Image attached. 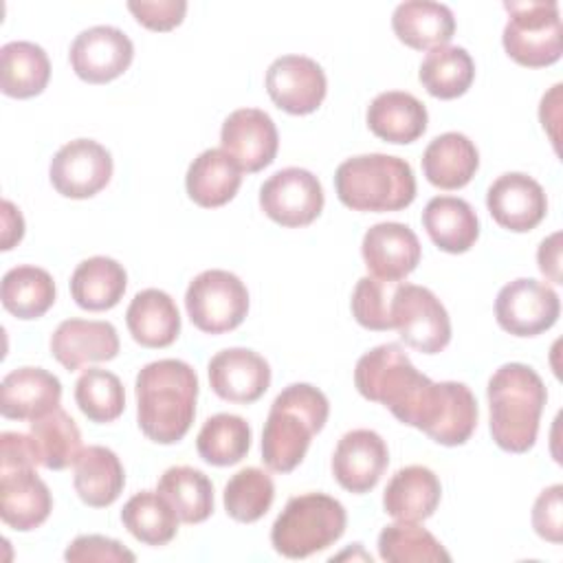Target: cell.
Returning <instances> with one entry per match:
<instances>
[{
  "label": "cell",
  "mask_w": 563,
  "mask_h": 563,
  "mask_svg": "<svg viewBox=\"0 0 563 563\" xmlns=\"http://www.w3.org/2000/svg\"><path fill=\"white\" fill-rule=\"evenodd\" d=\"M136 420L147 440L174 444L183 440L196 416L198 376L178 358L147 363L134 383Z\"/></svg>",
  "instance_id": "obj_1"
},
{
  "label": "cell",
  "mask_w": 563,
  "mask_h": 563,
  "mask_svg": "<svg viewBox=\"0 0 563 563\" xmlns=\"http://www.w3.org/2000/svg\"><path fill=\"white\" fill-rule=\"evenodd\" d=\"M486 396L495 444L508 453L530 451L548 400L541 376L526 363H506L490 376Z\"/></svg>",
  "instance_id": "obj_2"
},
{
  "label": "cell",
  "mask_w": 563,
  "mask_h": 563,
  "mask_svg": "<svg viewBox=\"0 0 563 563\" xmlns=\"http://www.w3.org/2000/svg\"><path fill=\"white\" fill-rule=\"evenodd\" d=\"M330 413V402L321 389L308 383H292L282 389L268 411L262 431V462L275 473L297 468L310 440L319 433Z\"/></svg>",
  "instance_id": "obj_3"
},
{
  "label": "cell",
  "mask_w": 563,
  "mask_h": 563,
  "mask_svg": "<svg viewBox=\"0 0 563 563\" xmlns=\"http://www.w3.org/2000/svg\"><path fill=\"white\" fill-rule=\"evenodd\" d=\"M334 189L347 209L400 211L416 198V176L400 156L361 154L336 167Z\"/></svg>",
  "instance_id": "obj_4"
},
{
  "label": "cell",
  "mask_w": 563,
  "mask_h": 563,
  "mask_svg": "<svg viewBox=\"0 0 563 563\" xmlns=\"http://www.w3.org/2000/svg\"><path fill=\"white\" fill-rule=\"evenodd\" d=\"M347 526L345 508L325 493L290 497L271 528V543L286 559H306L330 548Z\"/></svg>",
  "instance_id": "obj_5"
},
{
  "label": "cell",
  "mask_w": 563,
  "mask_h": 563,
  "mask_svg": "<svg viewBox=\"0 0 563 563\" xmlns=\"http://www.w3.org/2000/svg\"><path fill=\"white\" fill-rule=\"evenodd\" d=\"M429 383L431 378L420 374L396 343L372 347L358 358L354 369V385L358 394L387 407L402 424H407Z\"/></svg>",
  "instance_id": "obj_6"
},
{
  "label": "cell",
  "mask_w": 563,
  "mask_h": 563,
  "mask_svg": "<svg viewBox=\"0 0 563 563\" xmlns=\"http://www.w3.org/2000/svg\"><path fill=\"white\" fill-rule=\"evenodd\" d=\"M504 9L508 22L501 42L510 59L528 68L552 66L561 59L563 26L556 2H504Z\"/></svg>",
  "instance_id": "obj_7"
},
{
  "label": "cell",
  "mask_w": 563,
  "mask_h": 563,
  "mask_svg": "<svg viewBox=\"0 0 563 563\" xmlns=\"http://www.w3.org/2000/svg\"><path fill=\"white\" fill-rule=\"evenodd\" d=\"M185 308L200 332H231L246 319L249 290L238 275L222 268H209L189 282Z\"/></svg>",
  "instance_id": "obj_8"
},
{
  "label": "cell",
  "mask_w": 563,
  "mask_h": 563,
  "mask_svg": "<svg viewBox=\"0 0 563 563\" xmlns=\"http://www.w3.org/2000/svg\"><path fill=\"white\" fill-rule=\"evenodd\" d=\"M477 416V400L464 383L431 380L409 427L420 429L442 446H460L473 435Z\"/></svg>",
  "instance_id": "obj_9"
},
{
  "label": "cell",
  "mask_w": 563,
  "mask_h": 563,
  "mask_svg": "<svg viewBox=\"0 0 563 563\" xmlns=\"http://www.w3.org/2000/svg\"><path fill=\"white\" fill-rule=\"evenodd\" d=\"M391 321L400 339L422 352L438 354L451 341V319L442 301L424 286L400 282L391 299Z\"/></svg>",
  "instance_id": "obj_10"
},
{
  "label": "cell",
  "mask_w": 563,
  "mask_h": 563,
  "mask_svg": "<svg viewBox=\"0 0 563 563\" xmlns=\"http://www.w3.org/2000/svg\"><path fill=\"white\" fill-rule=\"evenodd\" d=\"M561 314L556 290L539 279L508 282L495 299V319L512 336H537L550 330Z\"/></svg>",
  "instance_id": "obj_11"
},
{
  "label": "cell",
  "mask_w": 563,
  "mask_h": 563,
  "mask_svg": "<svg viewBox=\"0 0 563 563\" xmlns=\"http://www.w3.org/2000/svg\"><path fill=\"white\" fill-rule=\"evenodd\" d=\"M260 207L282 227H308L323 209V187L312 172L286 167L264 180L260 187Z\"/></svg>",
  "instance_id": "obj_12"
},
{
  "label": "cell",
  "mask_w": 563,
  "mask_h": 563,
  "mask_svg": "<svg viewBox=\"0 0 563 563\" xmlns=\"http://www.w3.org/2000/svg\"><path fill=\"white\" fill-rule=\"evenodd\" d=\"M48 178L64 198H92L112 178V156L92 139L68 141L51 158Z\"/></svg>",
  "instance_id": "obj_13"
},
{
  "label": "cell",
  "mask_w": 563,
  "mask_h": 563,
  "mask_svg": "<svg viewBox=\"0 0 563 563\" xmlns=\"http://www.w3.org/2000/svg\"><path fill=\"white\" fill-rule=\"evenodd\" d=\"M68 55L79 79L88 84H108L130 68L134 44L121 29L99 24L81 31L73 40Z\"/></svg>",
  "instance_id": "obj_14"
},
{
  "label": "cell",
  "mask_w": 563,
  "mask_h": 563,
  "mask_svg": "<svg viewBox=\"0 0 563 563\" xmlns=\"http://www.w3.org/2000/svg\"><path fill=\"white\" fill-rule=\"evenodd\" d=\"M325 90V73L312 57L282 55L266 70V92L288 114L314 112L323 103Z\"/></svg>",
  "instance_id": "obj_15"
},
{
  "label": "cell",
  "mask_w": 563,
  "mask_h": 563,
  "mask_svg": "<svg viewBox=\"0 0 563 563\" xmlns=\"http://www.w3.org/2000/svg\"><path fill=\"white\" fill-rule=\"evenodd\" d=\"M220 143L242 172L255 174L275 161L279 134L273 119L264 110L240 108L224 119Z\"/></svg>",
  "instance_id": "obj_16"
},
{
  "label": "cell",
  "mask_w": 563,
  "mask_h": 563,
  "mask_svg": "<svg viewBox=\"0 0 563 563\" xmlns=\"http://www.w3.org/2000/svg\"><path fill=\"white\" fill-rule=\"evenodd\" d=\"M53 510V497L33 464L0 466V517L18 530L40 528Z\"/></svg>",
  "instance_id": "obj_17"
},
{
  "label": "cell",
  "mask_w": 563,
  "mask_h": 563,
  "mask_svg": "<svg viewBox=\"0 0 563 563\" xmlns=\"http://www.w3.org/2000/svg\"><path fill=\"white\" fill-rule=\"evenodd\" d=\"M389 464L385 440L372 429L347 431L334 449L332 475L341 488L354 495L369 493Z\"/></svg>",
  "instance_id": "obj_18"
},
{
  "label": "cell",
  "mask_w": 563,
  "mask_h": 563,
  "mask_svg": "<svg viewBox=\"0 0 563 563\" xmlns=\"http://www.w3.org/2000/svg\"><path fill=\"white\" fill-rule=\"evenodd\" d=\"M486 207L493 220L515 233L532 231L548 213L543 187L528 174H501L486 191Z\"/></svg>",
  "instance_id": "obj_19"
},
{
  "label": "cell",
  "mask_w": 563,
  "mask_h": 563,
  "mask_svg": "<svg viewBox=\"0 0 563 563\" xmlns=\"http://www.w3.org/2000/svg\"><path fill=\"white\" fill-rule=\"evenodd\" d=\"M209 385L216 396L238 405L260 400L271 387V365L264 356L246 347H227L211 356Z\"/></svg>",
  "instance_id": "obj_20"
},
{
  "label": "cell",
  "mask_w": 563,
  "mask_h": 563,
  "mask_svg": "<svg viewBox=\"0 0 563 563\" xmlns=\"http://www.w3.org/2000/svg\"><path fill=\"white\" fill-rule=\"evenodd\" d=\"M361 255L372 277L383 282H400L416 271L422 246L418 235L407 224L378 222L365 231Z\"/></svg>",
  "instance_id": "obj_21"
},
{
  "label": "cell",
  "mask_w": 563,
  "mask_h": 563,
  "mask_svg": "<svg viewBox=\"0 0 563 563\" xmlns=\"http://www.w3.org/2000/svg\"><path fill=\"white\" fill-rule=\"evenodd\" d=\"M51 354L68 372L112 361L119 354L117 328L110 321L66 319L51 334Z\"/></svg>",
  "instance_id": "obj_22"
},
{
  "label": "cell",
  "mask_w": 563,
  "mask_h": 563,
  "mask_svg": "<svg viewBox=\"0 0 563 563\" xmlns=\"http://www.w3.org/2000/svg\"><path fill=\"white\" fill-rule=\"evenodd\" d=\"M62 383L42 367H18L2 378L0 413L9 420H37L57 409Z\"/></svg>",
  "instance_id": "obj_23"
},
{
  "label": "cell",
  "mask_w": 563,
  "mask_h": 563,
  "mask_svg": "<svg viewBox=\"0 0 563 563\" xmlns=\"http://www.w3.org/2000/svg\"><path fill=\"white\" fill-rule=\"evenodd\" d=\"M442 497L438 475L420 464L405 466L391 475L383 493V508L396 521H424L429 519Z\"/></svg>",
  "instance_id": "obj_24"
},
{
  "label": "cell",
  "mask_w": 563,
  "mask_h": 563,
  "mask_svg": "<svg viewBox=\"0 0 563 563\" xmlns=\"http://www.w3.org/2000/svg\"><path fill=\"white\" fill-rule=\"evenodd\" d=\"M427 123V108L411 92L387 90L376 95L367 106V128L387 143H413L424 134Z\"/></svg>",
  "instance_id": "obj_25"
},
{
  "label": "cell",
  "mask_w": 563,
  "mask_h": 563,
  "mask_svg": "<svg viewBox=\"0 0 563 563\" xmlns=\"http://www.w3.org/2000/svg\"><path fill=\"white\" fill-rule=\"evenodd\" d=\"M477 167L479 152L462 132H444L422 152V174L438 189H460L468 185Z\"/></svg>",
  "instance_id": "obj_26"
},
{
  "label": "cell",
  "mask_w": 563,
  "mask_h": 563,
  "mask_svg": "<svg viewBox=\"0 0 563 563\" xmlns=\"http://www.w3.org/2000/svg\"><path fill=\"white\" fill-rule=\"evenodd\" d=\"M242 185L240 165L220 147L200 152L185 176L187 196L205 209H216L233 200Z\"/></svg>",
  "instance_id": "obj_27"
},
{
  "label": "cell",
  "mask_w": 563,
  "mask_h": 563,
  "mask_svg": "<svg viewBox=\"0 0 563 563\" xmlns=\"http://www.w3.org/2000/svg\"><path fill=\"white\" fill-rule=\"evenodd\" d=\"M396 37L416 51L446 46L455 33V18L446 4L431 0L400 2L391 15Z\"/></svg>",
  "instance_id": "obj_28"
},
{
  "label": "cell",
  "mask_w": 563,
  "mask_h": 563,
  "mask_svg": "<svg viewBox=\"0 0 563 563\" xmlns=\"http://www.w3.org/2000/svg\"><path fill=\"white\" fill-rule=\"evenodd\" d=\"M125 323L132 339L143 347H167L180 334L176 301L158 288H145L134 295L125 310Z\"/></svg>",
  "instance_id": "obj_29"
},
{
  "label": "cell",
  "mask_w": 563,
  "mask_h": 563,
  "mask_svg": "<svg viewBox=\"0 0 563 563\" xmlns=\"http://www.w3.org/2000/svg\"><path fill=\"white\" fill-rule=\"evenodd\" d=\"M422 224L431 242L444 253H466L479 238L475 209L455 196H435L422 211Z\"/></svg>",
  "instance_id": "obj_30"
},
{
  "label": "cell",
  "mask_w": 563,
  "mask_h": 563,
  "mask_svg": "<svg viewBox=\"0 0 563 563\" xmlns=\"http://www.w3.org/2000/svg\"><path fill=\"white\" fill-rule=\"evenodd\" d=\"M73 484L86 506L106 508L119 499L125 486V471L112 449L90 444L81 449L75 462Z\"/></svg>",
  "instance_id": "obj_31"
},
{
  "label": "cell",
  "mask_w": 563,
  "mask_h": 563,
  "mask_svg": "<svg viewBox=\"0 0 563 563\" xmlns=\"http://www.w3.org/2000/svg\"><path fill=\"white\" fill-rule=\"evenodd\" d=\"M128 286L125 268L106 255H95L77 264L70 277V295L75 303L90 312L114 308Z\"/></svg>",
  "instance_id": "obj_32"
},
{
  "label": "cell",
  "mask_w": 563,
  "mask_h": 563,
  "mask_svg": "<svg viewBox=\"0 0 563 563\" xmlns=\"http://www.w3.org/2000/svg\"><path fill=\"white\" fill-rule=\"evenodd\" d=\"M51 79V62L33 42H7L0 48V90L13 99L40 95Z\"/></svg>",
  "instance_id": "obj_33"
},
{
  "label": "cell",
  "mask_w": 563,
  "mask_h": 563,
  "mask_svg": "<svg viewBox=\"0 0 563 563\" xmlns=\"http://www.w3.org/2000/svg\"><path fill=\"white\" fill-rule=\"evenodd\" d=\"M29 438L33 442L37 464L48 471L75 466L81 453V431L62 407L33 420Z\"/></svg>",
  "instance_id": "obj_34"
},
{
  "label": "cell",
  "mask_w": 563,
  "mask_h": 563,
  "mask_svg": "<svg viewBox=\"0 0 563 563\" xmlns=\"http://www.w3.org/2000/svg\"><path fill=\"white\" fill-rule=\"evenodd\" d=\"M0 299L9 314L31 321L46 314L55 303V282L48 271L22 264L4 273Z\"/></svg>",
  "instance_id": "obj_35"
},
{
  "label": "cell",
  "mask_w": 563,
  "mask_h": 563,
  "mask_svg": "<svg viewBox=\"0 0 563 563\" xmlns=\"http://www.w3.org/2000/svg\"><path fill=\"white\" fill-rule=\"evenodd\" d=\"M121 521L136 541L158 548L176 537L180 519L158 490H141L125 501Z\"/></svg>",
  "instance_id": "obj_36"
},
{
  "label": "cell",
  "mask_w": 563,
  "mask_h": 563,
  "mask_svg": "<svg viewBox=\"0 0 563 563\" xmlns=\"http://www.w3.org/2000/svg\"><path fill=\"white\" fill-rule=\"evenodd\" d=\"M418 79L431 97L457 99L475 79V62L462 46H438L422 59Z\"/></svg>",
  "instance_id": "obj_37"
},
{
  "label": "cell",
  "mask_w": 563,
  "mask_h": 563,
  "mask_svg": "<svg viewBox=\"0 0 563 563\" xmlns=\"http://www.w3.org/2000/svg\"><path fill=\"white\" fill-rule=\"evenodd\" d=\"M156 490L172 504L178 519L185 523H200L213 512V484L194 466L167 468Z\"/></svg>",
  "instance_id": "obj_38"
},
{
  "label": "cell",
  "mask_w": 563,
  "mask_h": 563,
  "mask_svg": "<svg viewBox=\"0 0 563 563\" xmlns=\"http://www.w3.org/2000/svg\"><path fill=\"white\" fill-rule=\"evenodd\" d=\"M198 455L211 466H231L251 449V427L242 416L216 413L205 420L196 438Z\"/></svg>",
  "instance_id": "obj_39"
},
{
  "label": "cell",
  "mask_w": 563,
  "mask_h": 563,
  "mask_svg": "<svg viewBox=\"0 0 563 563\" xmlns=\"http://www.w3.org/2000/svg\"><path fill=\"white\" fill-rule=\"evenodd\" d=\"M378 554L387 563H435L451 561L442 543L413 521H396L380 530Z\"/></svg>",
  "instance_id": "obj_40"
},
{
  "label": "cell",
  "mask_w": 563,
  "mask_h": 563,
  "mask_svg": "<svg viewBox=\"0 0 563 563\" xmlns=\"http://www.w3.org/2000/svg\"><path fill=\"white\" fill-rule=\"evenodd\" d=\"M75 402L90 422L108 424L123 413L125 389L117 374L90 367L75 383Z\"/></svg>",
  "instance_id": "obj_41"
},
{
  "label": "cell",
  "mask_w": 563,
  "mask_h": 563,
  "mask_svg": "<svg viewBox=\"0 0 563 563\" xmlns=\"http://www.w3.org/2000/svg\"><path fill=\"white\" fill-rule=\"evenodd\" d=\"M224 510L240 523L262 519L275 499V484L271 475L257 466L238 471L224 486Z\"/></svg>",
  "instance_id": "obj_42"
},
{
  "label": "cell",
  "mask_w": 563,
  "mask_h": 563,
  "mask_svg": "<svg viewBox=\"0 0 563 563\" xmlns=\"http://www.w3.org/2000/svg\"><path fill=\"white\" fill-rule=\"evenodd\" d=\"M400 282H383L372 275L361 277L352 290V314L358 321V325L385 332L394 328L391 321V299L396 292V286Z\"/></svg>",
  "instance_id": "obj_43"
},
{
  "label": "cell",
  "mask_w": 563,
  "mask_h": 563,
  "mask_svg": "<svg viewBox=\"0 0 563 563\" xmlns=\"http://www.w3.org/2000/svg\"><path fill=\"white\" fill-rule=\"evenodd\" d=\"M66 561H110V563H132L136 561L134 552H130L121 541L103 537V534H79L70 541L64 552Z\"/></svg>",
  "instance_id": "obj_44"
},
{
  "label": "cell",
  "mask_w": 563,
  "mask_h": 563,
  "mask_svg": "<svg viewBox=\"0 0 563 563\" xmlns=\"http://www.w3.org/2000/svg\"><path fill=\"white\" fill-rule=\"evenodd\" d=\"M563 486L552 484L545 490L539 493L534 506H532V528L534 532L550 541L561 543L563 541Z\"/></svg>",
  "instance_id": "obj_45"
},
{
  "label": "cell",
  "mask_w": 563,
  "mask_h": 563,
  "mask_svg": "<svg viewBox=\"0 0 563 563\" xmlns=\"http://www.w3.org/2000/svg\"><path fill=\"white\" fill-rule=\"evenodd\" d=\"M130 13L136 18L139 24H143L150 31H172L178 26L187 13L185 0H141V2H128Z\"/></svg>",
  "instance_id": "obj_46"
},
{
  "label": "cell",
  "mask_w": 563,
  "mask_h": 563,
  "mask_svg": "<svg viewBox=\"0 0 563 563\" xmlns=\"http://www.w3.org/2000/svg\"><path fill=\"white\" fill-rule=\"evenodd\" d=\"M539 271L554 284H563L561 277V231L548 235L537 251Z\"/></svg>",
  "instance_id": "obj_47"
},
{
  "label": "cell",
  "mask_w": 563,
  "mask_h": 563,
  "mask_svg": "<svg viewBox=\"0 0 563 563\" xmlns=\"http://www.w3.org/2000/svg\"><path fill=\"white\" fill-rule=\"evenodd\" d=\"M561 84H554L550 88L548 95H543L541 99V108H539V119L543 130L550 134L554 147H559V134H556V125H559V106H561Z\"/></svg>",
  "instance_id": "obj_48"
},
{
  "label": "cell",
  "mask_w": 563,
  "mask_h": 563,
  "mask_svg": "<svg viewBox=\"0 0 563 563\" xmlns=\"http://www.w3.org/2000/svg\"><path fill=\"white\" fill-rule=\"evenodd\" d=\"M24 235V218L11 200H2V251L13 249Z\"/></svg>",
  "instance_id": "obj_49"
}]
</instances>
